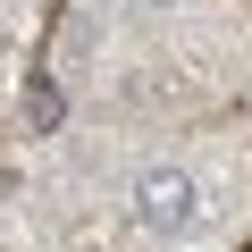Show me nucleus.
Segmentation results:
<instances>
[{"label":"nucleus","instance_id":"obj_1","mask_svg":"<svg viewBox=\"0 0 252 252\" xmlns=\"http://www.w3.org/2000/svg\"><path fill=\"white\" fill-rule=\"evenodd\" d=\"M135 219H143V235H185V227L202 219L193 177H185V168H143V177H135Z\"/></svg>","mask_w":252,"mask_h":252}]
</instances>
